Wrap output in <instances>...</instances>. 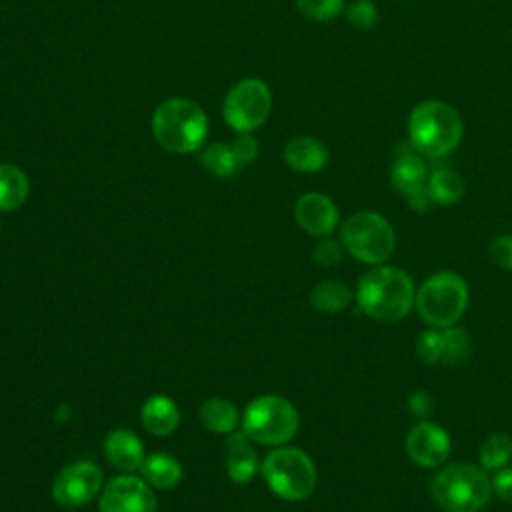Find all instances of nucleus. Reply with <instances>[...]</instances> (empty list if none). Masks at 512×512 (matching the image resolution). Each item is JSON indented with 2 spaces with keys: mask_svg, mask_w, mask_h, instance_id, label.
Returning <instances> with one entry per match:
<instances>
[{
  "mask_svg": "<svg viewBox=\"0 0 512 512\" xmlns=\"http://www.w3.org/2000/svg\"><path fill=\"white\" fill-rule=\"evenodd\" d=\"M354 298L366 316L380 322H398L412 312L416 288L404 270L378 264L362 274Z\"/></svg>",
  "mask_w": 512,
  "mask_h": 512,
  "instance_id": "obj_1",
  "label": "nucleus"
},
{
  "mask_svg": "<svg viewBox=\"0 0 512 512\" xmlns=\"http://www.w3.org/2000/svg\"><path fill=\"white\" fill-rule=\"evenodd\" d=\"M464 136L460 112L444 100H424L408 116L410 146L424 158L438 160L452 154Z\"/></svg>",
  "mask_w": 512,
  "mask_h": 512,
  "instance_id": "obj_2",
  "label": "nucleus"
},
{
  "mask_svg": "<svg viewBox=\"0 0 512 512\" xmlns=\"http://www.w3.org/2000/svg\"><path fill=\"white\" fill-rule=\"evenodd\" d=\"M430 494L444 512H480L494 490L486 468L472 462H454L434 474Z\"/></svg>",
  "mask_w": 512,
  "mask_h": 512,
  "instance_id": "obj_3",
  "label": "nucleus"
},
{
  "mask_svg": "<svg viewBox=\"0 0 512 512\" xmlns=\"http://www.w3.org/2000/svg\"><path fill=\"white\" fill-rule=\"evenodd\" d=\"M152 134L168 152H196L208 134L206 112L194 100L168 98L152 114Z\"/></svg>",
  "mask_w": 512,
  "mask_h": 512,
  "instance_id": "obj_4",
  "label": "nucleus"
},
{
  "mask_svg": "<svg viewBox=\"0 0 512 512\" xmlns=\"http://www.w3.org/2000/svg\"><path fill=\"white\" fill-rule=\"evenodd\" d=\"M470 300L466 280L452 270L428 276L416 290V310L432 328H450L464 316Z\"/></svg>",
  "mask_w": 512,
  "mask_h": 512,
  "instance_id": "obj_5",
  "label": "nucleus"
},
{
  "mask_svg": "<svg viewBox=\"0 0 512 512\" xmlns=\"http://www.w3.org/2000/svg\"><path fill=\"white\" fill-rule=\"evenodd\" d=\"M300 416L294 404L278 394L254 398L240 418L242 432L256 444L284 446L298 432Z\"/></svg>",
  "mask_w": 512,
  "mask_h": 512,
  "instance_id": "obj_6",
  "label": "nucleus"
},
{
  "mask_svg": "<svg viewBox=\"0 0 512 512\" xmlns=\"http://www.w3.org/2000/svg\"><path fill=\"white\" fill-rule=\"evenodd\" d=\"M260 472L268 488L282 500L298 502L308 498L316 488V466L312 458L294 446H276L266 454Z\"/></svg>",
  "mask_w": 512,
  "mask_h": 512,
  "instance_id": "obj_7",
  "label": "nucleus"
},
{
  "mask_svg": "<svg viewBox=\"0 0 512 512\" xmlns=\"http://www.w3.org/2000/svg\"><path fill=\"white\" fill-rule=\"evenodd\" d=\"M340 240L348 254L370 266L384 264L396 246L392 224L374 210H360L348 216L342 224Z\"/></svg>",
  "mask_w": 512,
  "mask_h": 512,
  "instance_id": "obj_8",
  "label": "nucleus"
},
{
  "mask_svg": "<svg viewBox=\"0 0 512 512\" xmlns=\"http://www.w3.org/2000/svg\"><path fill=\"white\" fill-rule=\"evenodd\" d=\"M272 108V92L260 78H244L236 82L222 104L224 122L236 132H252L260 128Z\"/></svg>",
  "mask_w": 512,
  "mask_h": 512,
  "instance_id": "obj_9",
  "label": "nucleus"
},
{
  "mask_svg": "<svg viewBox=\"0 0 512 512\" xmlns=\"http://www.w3.org/2000/svg\"><path fill=\"white\" fill-rule=\"evenodd\" d=\"M104 484V474L90 460H76L64 466L52 484V498L62 508H82L92 502Z\"/></svg>",
  "mask_w": 512,
  "mask_h": 512,
  "instance_id": "obj_10",
  "label": "nucleus"
},
{
  "mask_svg": "<svg viewBox=\"0 0 512 512\" xmlns=\"http://www.w3.org/2000/svg\"><path fill=\"white\" fill-rule=\"evenodd\" d=\"M98 512H158L152 486L134 474L110 478L98 500Z\"/></svg>",
  "mask_w": 512,
  "mask_h": 512,
  "instance_id": "obj_11",
  "label": "nucleus"
},
{
  "mask_svg": "<svg viewBox=\"0 0 512 512\" xmlns=\"http://www.w3.org/2000/svg\"><path fill=\"white\" fill-rule=\"evenodd\" d=\"M428 168L424 156H420L408 142V146L398 148L392 168H390V182L394 190L406 196L410 208L426 210L432 202L426 192Z\"/></svg>",
  "mask_w": 512,
  "mask_h": 512,
  "instance_id": "obj_12",
  "label": "nucleus"
},
{
  "mask_svg": "<svg viewBox=\"0 0 512 512\" xmlns=\"http://www.w3.org/2000/svg\"><path fill=\"white\" fill-rule=\"evenodd\" d=\"M406 454L422 468H440L452 450L450 434L432 420H418L406 434Z\"/></svg>",
  "mask_w": 512,
  "mask_h": 512,
  "instance_id": "obj_13",
  "label": "nucleus"
},
{
  "mask_svg": "<svg viewBox=\"0 0 512 512\" xmlns=\"http://www.w3.org/2000/svg\"><path fill=\"white\" fill-rule=\"evenodd\" d=\"M294 218L310 236H330L338 226L340 214L334 200L322 192H306L296 200Z\"/></svg>",
  "mask_w": 512,
  "mask_h": 512,
  "instance_id": "obj_14",
  "label": "nucleus"
},
{
  "mask_svg": "<svg viewBox=\"0 0 512 512\" xmlns=\"http://www.w3.org/2000/svg\"><path fill=\"white\" fill-rule=\"evenodd\" d=\"M104 456L120 472L140 470L146 454L142 440L128 428H114L104 438Z\"/></svg>",
  "mask_w": 512,
  "mask_h": 512,
  "instance_id": "obj_15",
  "label": "nucleus"
},
{
  "mask_svg": "<svg viewBox=\"0 0 512 512\" xmlns=\"http://www.w3.org/2000/svg\"><path fill=\"white\" fill-rule=\"evenodd\" d=\"M260 470L258 454L252 440L242 432L234 430L226 438V474L236 484L250 482Z\"/></svg>",
  "mask_w": 512,
  "mask_h": 512,
  "instance_id": "obj_16",
  "label": "nucleus"
},
{
  "mask_svg": "<svg viewBox=\"0 0 512 512\" xmlns=\"http://www.w3.org/2000/svg\"><path fill=\"white\" fill-rule=\"evenodd\" d=\"M328 158L330 154L324 142L312 136H296L284 146V160L296 172H320L328 164Z\"/></svg>",
  "mask_w": 512,
  "mask_h": 512,
  "instance_id": "obj_17",
  "label": "nucleus"
},
{
  "mask_svg": "<svg viewBox=\"0 0 512 512\" xmlns=\"http://www.w3.org/2000/svg\"><path fill=\"white\" fill-rule=\"evenodd\" d=\"M140 420L146 432H150L152 436H168L180 424V410L172 398L164 394H154L142 404Z\"/></svg>",
  "mask_w": 512,
  "mask_h": 512,
  "instance_id": "obj_18",
  "label": "nucleus"
},
{
  "mask_svg": "<svg viewBox=\"0 0 512 512\" xmlns=\"http://www.w3.org/2000/svg\"><path fill=\"white\" fill-rule=\"evenodd\" d=\"M142 478L158 490H170L176 488L184 476L182 464L166 452H154L148 454L140 466Z\"/></svg>",
  "mask_w": 512,
  "mask_h": 512,
  "instance_id": "obj_19",
  "label": "nucleus"
},
{
  "mask_svg": "<svg viewBox=\"0 0 512 512\" xmlns=\"http://www.w3.org/2000/svg\"><path fill=\"white\" fill-rule=\"evenodd\" d=\"M464 190H466V186H464L462 176L458 172H454L452 168H436V170L428 172L426 192H428L432 204L452 206L462 200Z\"/></svg>",
  "mask_w": 512,
  "mask_h": 512,
  "instance_id": "obj_20",
  "label": "nucleus"
},
{
  "mask_svg": "<svg viewBox=\"0 0 512 512\" xmlns=\"http://www.w3.org/2000/svg\"><path fill=\"white\" fill-rule=\"evenodd\" d=\"M200 420H202L206 430L216 432V434H230L240 424V416H238L236 406L230 400L220 398V396L208 398L200 406Z\"/></svg>",
  "mask_w": 512,
  "mask_h": 512,
  "instance_id": "obj_21",
  "label": "nucleus"
},
{
  "mask_svg": "<svg viewBox=\"0 0 512 512\" xmlns=\"http://www.w3.org/2000/svg\"><path fill=\"white\" fill-rule=\"evenodd\" d=\"M30 192L28 176L14 164H0V210L20 208Z\"/></svg>",
  "mask_w": 512,
  "mask_h": 512,
  "instance_id": "obj_22",
  "label": "nucleus"
},
{
  "mask_svg": "<svg viewBox=\"0 0 512 512\" xmlns=\"http://www.w3.org/2000/svg\"><path fill=\"white\" fill-rule=\"evenodd\" d=\"M352 290L340 280H322L310 292V304L324 314H338L352 302Z\"/></svg>",
  "mask_w": 512,
  "mask_h": 512,
  "instance_id": "obj_23",
  "label": "nucleus"
},
{
  "mask_svg": "<svg viewBox=\"0 0 512 512\" xmlns=\"http://www.w3.org/2000/svg\"><path fill=\"white\" fill-rule=\"evenodd\" d=\"M200 162L212 176H218V178H230L242 168L230 144H224V142L208 144L200 154Z\"/></svg>",
  "mask_w": 512,
  "mask_h": 512,
  "instance_id": "obj_24",
  "label": "nucleus"
},
{
  "mask_svg": "<svg viewBox=\"0 0 512 512\" xmlns=\"http://www.w3.org/2000/svg\"><path fill=\"white\" fill-rule=\"evenodd\" d=\"M478 458H480V466L486 468L488 472H496L504 466H508L510 458H512V438L504 432H496L490 434L478 450Z\"/></svg>",
  "mask_w": 512,
  "mask_h": 512,
  "instance_id": "obj_25",
  "label": "nucleus"
},
{
  "mask_svg": "<svg viewBox=\"0 0 512 512\" xmlns=\"http://www.w3.org/2000/svg\"><path fill=\"white\" fill-rule=\"evenodd\" d=\"M470 352V336L466 330L458 326H450L442 330V362L458 364L468 358Z\"/></svg>",
  "mask_w": 512,
  "mask_h": 512,
  "instance_id": "obj_26",
  "label": "nucleus"
},
{
  "mask_svg": "<svg viewBox=\"0 0 512 512\" xmlns=\"http://www.w3.org/2000/svg\"><path fill=\"white\" fill-rule=\"evenodd\" d=\"M298 12L312 22H328L344 12V0H296Z\"/></svg>",
  "mask_w": 512,
  "mask_h": 512,
  "instance_id": "obj_27",
  "label": "nucleus"
},
{
  "mask_svg": "<svg viewBox=\"0 0 512 512\" xmlns=\"http://www.w3.org/2000/svg\"><path fill=\"white\" fill-rule=\"evenodd\" d=\"M346 20L358 30H370L378 22V8L372 0H354L344 8Z\"/></svg>",
  "mask_w": 512,
  "mask_h": 512,
  "instance_id": "obj_28",
  "label": "nucleus"
},
{
  "mask_svg": "<svg viewBox=\"0 0 512 512\" xmlns=\"http://www.w3.org/2000/svg\"><path fill=\"white\" fill-rule=\"evenodd\" d=\"M416 356L424 364H436L442 360V332L438 328L424 330L416 340Z\"/></svg>",
  "mask_w": 512,
  "mask_h": 512,
  "instance_id": "obj_29",
  "label": "nucleus"
},
{
  "mask_svg": "<svg viewBox=\"0 0 512 512\" xmlns=\"http://www.w3.org/2000/svg\"><path fill=\"white\" fill-rule=\"evenodd\" d=\"M342 256H344V244H342V240L338 242V240H334V238H330V236H324V238L314 246V250H312V260H314V264L324 266V268L336 266V264L342 260Z\"/></svg>",
  "mask_w": 512,
  "mask_h": 512,
  "instance_id": "obj_30",
  "label": "nucleus"
},
{
  "mask_svg": "<svg viewBox=\"0 0 512 512\" xmlns=\"http://www.w3.org/2000/svg\"><path fill=\"white\" fill-rule=\"evenodd\" d=\"M230 148L240 166L254 162V158L258 156V142L252 136V132H236V138L230 142Z\"/></svg>",
  "mask_w": 512,
  "mask_h": 512,
  "instance_id": "obj_31",
  "label": "nucleus"
},
{
  "mask_svg": "<svg viewBox=\"0 0 512 512\" xmlns=\"http://www.w3.org/2000/svg\"><path fill=\"white\" fill-rule=\"evenodd\" d=\"M490 258L496 266L512 272V234H502L490 242Z\"/></svg>",
  "mask_w": 512,
  "mask_h": 512,
  "instance_id": "obj_32",
  "label": "nucleus"
},
{
  "mask_svg": "<svg viewBox=\"0 0 512 512\" xmlns=\"http://www.w3.org/2000/svg\"><path fill=\"white\" fill-rule=\"evenodd\" d=\"M432 406L434 400L426 390H416L408 398V412L416 420H428V416L432 414Z\"/></svg>",
  "mask_w": 512,
  "mask_h": 512,
  "instance_id": "obj_33",
  "label": "nucleus"
},
{
  "mask_svg": "<svg viewBox=\"0 0 512 512\" xmlns=\"http://www.w3.org/2000/svg\"><path fill=\"white\" fill-rule=\"evenodd\" d=\"M492 490L500 500L512 504V466H504L494 472Z\"/></svg>",
  "mask_w": 512,
  "mask_h": 512,
  "instance_id": "obj_34",
  "label": "nucleus"
}]
</instances>
